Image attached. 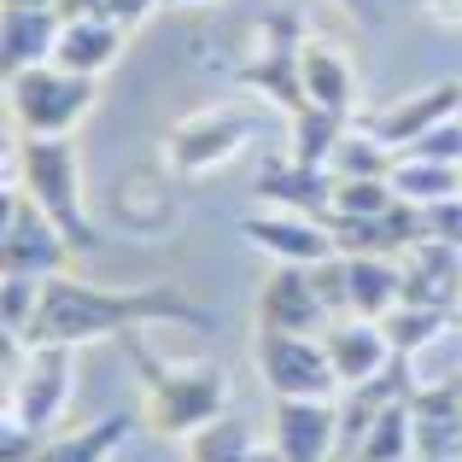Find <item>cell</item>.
I'll return each instance as SVG.
<instances>
[{
  "label": "cell",
  "mask_w": 462,
  "mask_h": 462,
  "mask_svg": "<svg viewBox=\"0 0 462 462\" xmlns=\"http://www.w3.org/2000/svg\"><path fill=\"white\" fill-rule=\"evenodd\" d=\"M129 328H211V310L188 305L176 287H100L77 275H47L42 310H35L23 351L30 346H88Z\"/></svg>",
  "instance_id": "cell-1"
},
{
  "label": "cell",
  "mask_w": 462,
  "mask_h": 462,
  "mask_svg": "<svg viewBox=\"0 0 462 462\" xmlns=\"http://www.w3.org/2000/svg\"><path fill=\"white\" fill-rule=\"evenodd\" d=\"M124 346H129L135 374H141V421H147L158 439H193L217 416H228V374L217 363L158 357L147 346V328H129Z\"/></svg>",
  "instance_id": "cell-2"
},
{
  "label": "cell",
  "mask_w": 462,
  "mask_h": 462,
  "mask_svg": "<svg viewBox=\"0 0 462 462\" xmlns=\"http://www.w3.org/2000/svg\"><path fill=\"white\" fill-rule=\"evenodd\" d=\"M6 164H12V176H18V188L42 205V217L70 240V252H77V258L100 252V228H94V217L82 211L77 141H70V135H23L18 147H12Z\"/></svg>",
  "instance_id": "cell-3"
},
{
  "label": "cell",
  "mask_w": 462,
  "mask_h": 462,
  "mask_svg": "<svg viewBox=\"0 0 462 462\" xmlns=\"http://www.w3.org/2000/svg\"><path fill=\"white\" fill-rule=\"evenodd\" d=\"M94 106V77L65 65H30L6 77V112L23 135H70Z\"/></svg>",
  "instance_id": "cell-4"
},
{
  "label": "cell",
  "mask_w": 462,
  "mask_h": 462,
  "mask_svg": "<svg viewBox=\"0 0 462 462\" xmlns=\"http://www.w3.org/2000/svg\"><path fill=\"white\" fill-rule=\"evenodd\" d=\"M252 363H258L263 386L275 398H334L346 393L328 363L322 334H258L252 339Z\"/></svg>",
  "instance_id": "cell-5"
},
{
  "label": "cell",
  "mask_w": 462,
  "mask_h": 462,
  "mask_svg": "<svg viewBox=\"0 0 462 462\" xmlns=\"http://www.w3.org/2000/svg\"><path fill=\"white\" fill-rule=\"evenodd\" d=\"M246 141H252L246 112H235V106L193 112V117H181V124L170 129V141H164V170H170V176H211V170L235 164Z\"/></svg>",
  "instance_id": "cell-6"
},
{
  "label": "cell",
  "mask_w": 462,
  "mask_h": 462,
  "mask_svg": "<svg viewBox=\"0 0 462 462\" xmlns=\"http://www.w3.org/2000/svg\"><path fill=\"white\" fill-rule=\"evenodd\" d=\"M65 258H70V240L59 235L53 223H47L42 205H35L30 193L18 188V181H6L0 270H6V275H35V282H47V275H65Z\"/></svg>",
  "instance_id": "cell-7"
},
{
  "label": "cell",
  "mask_w": 462,
  "mask_h": 462,
  "mask_svg": "<svg viewBox=\"0 0 462 462\" xmlns=\"http://www.w3.org/2000/svg\"><path fill=\"white\" fill-rule=\"evenodd\" d=\"M70 351L77 346H30L23 369L6 386V421L47 433L70 404Z\"/></svg>",
  "instance_id": "cell-8"
},
{
  "label": "cell",
  "mask_w": 462,
  "mask_h": 462,
  "mask_svg": "<svg viewBox=\"0 0 462 462\" xmlns=\"http://www.w3.org/2000/svg\"><path fill=\"white\" fill-rule=\"evenodd\" d=\"M328 328H334V310L310 263H275L270 282L258 287V334H328Z\"/></svg>",
  "instance_id": "cell-9"
},
{
  "label": "cell",
  "mask_w": 462,
  "mask_h": 462,
  "mask_svg": "<svg viewBox=\"0 0 462 462\" xmlns=\"http://www.w3.org/2000/svg\"><path fill=\"white\" fill-rule=\"evenodd\" d=\"M282 462H334L339 457V410L334 398H275V433Z\"/></svg>",
  "instance_id": "cell-10"
},
{
  "label": "cell",
  "mask_w": 462,
  "mask_h": 462,
  "mask_svg": "<svg viewBox=\"0 0 462 462\" xmlns=\"http://www.w3.org/2000/svg\"><path fill=\"white\" fill-rule=\"evenodd\" d=\"M398 275H404V305L462 316V246H451V240H416L398 258Z\"/></svg>",
  "instance_id": "cell-11"
},
{
  "label": "cell",
  "mask_w": 462,
  "mask_h": 462,
  "mask_svg": "<svg viewBox=\"0 0 462 462\" xmlns=\"http://www.w3.org/2000/svg\"><path fill=\"white\" fill-rule=\"evenodd\" d=\"M240 235L252 240L258 252H270L275 263H322V258H334V228L322 223V217H310V211H258V217H246L240 223Z\"/></svg>",
  "instance_id": "cell-12"
},
{
  "label": "cell",
  "mask_w": 462,
  "mask_h": 462,
  "mask_svg": "<svg viewBox=\"0 0 462 462\" xmlns=\"http://www.w3.org/2000/svg\"><path fill=\"white\" fill-rule=\"evenodd\" d=\"M299 47H305V35H299L293 18H275L270 23V47H263L258 59H246V70H240V82L246 88H258L263 100H275L287 117L305 112V77H299Z\"/></svg>",
  "instance_id": "cell-13"
},
{
  "label": "cell",
  "mask_w": 462,
  "mask_h": 462,
  "mask_svg": "<svg viewBox=\"0 0 462 462\" xmlns=\"http://www.w3.org/2000/svg\"><path fill=\"white\" fill-rule=\"evenodd\" d=\"M322 346H328V363H334V374H339L346 393L351 386H369L374 374L398 357L393 339H386V328L369 322V316H339V322L322 334Z\"/></svg>",
  "instance_id": "cell-14"
},
{
  "label": "cell",
  "mask_w": 462,
  "mask_h": 462,
  "mask_svg": "<svg viewBox=\"0 0 462 462\" xmlns=\"http://www.w3.org/2000/svg\"><path fill=\"white\" fill-rule=\"evenodd\" d=\"M451 117H462V82H433V88H421V94H410V100L386 106L381 117H369V129L386 141V147L404 152L410 141H421L428 129L451 124Z\"/></svg>",
  "instance_id": "cell-15"
},
{
  "label": "cell",
  "mask_w": 462,
  "mask_h": 462,
  "mask_svg": "<svg viewBox=\"0 0 462 462\" xmlns=\"http://www.w3.org/2000/svg\"><path fill=\"white\" fill-rule=\"evenodd\" d=\"M59 30H65V18H59L53 6H6L0 12V65H6V77H18V70L30 65H53L59 53Z\"/></svg>",
  "instance_id": "cell-16"
},
{
  "label": "cell",
  "mask_w": 462,
  "mask_h": 462,
  "mask_svg": "<svg viewBox=\"0 0 462 462\" xmlns=\"http://www.w3.org/2000/svg\"><path fill=\"white\" fill-rule=\"evenodd\" d=\"M299 77H305V100L322 106L334 117H351L357 112V70L346 65L334 42H305L299 47Z\"/></svg>",
  "instance_id": "cell-17"
},
{
  "label": "cell",
  "mask_w": 462,
  "mask_h": 462,
  "mask_svg": "<svg viewBox=\"0 0 462 462\" xmlns=\"http://www.w3.org/2000/svg\"><path fill=\"white\" fill-rule=\"evenodd\" d=\"M258 193L275 205H287V211H310L328 223V211H334V170L322 164H299V158H282V164H263L258 170Z\"/></svg>",
  "instance_id": "cell-18"
},
{
  "label": "cell",
  "mask_w": 462,
  "mask_h": 462,
  "mask_svg": "<svg viewBox=\"0 0 462 462\" xmlns=\"http://www.w3.org/2000/svg\"><path fill=\"white\" fill-rule=\"evenodd\" d=\"M124 23L117 18H70L65 30H59V53L53 65L77 70V77H100V70L117 65V53H124Z\"/></svg>",
  "instance_id": "cell-19"
},
{
  "label": "cell",
  "mask_w": 462,
  "mask_h": 462,
  "mask_svg": "<svg viewBox=\"0 0 462 462\" xmlns=\"http://www.w3.org/2000/svg\"><path fill=\"white\" fill-rule=\"evenodd\" d=\"M135 421L141 416H129V410H112V416L88 421V428H77V433H53L35 462H112L124 451V439L135 433Z\"/></svg>",
  "instance_id": "cell-20"
},
{
  "label": "cell",
  "mask_w": 462,
  "mask_h": 462,
  "mask_svg": "<svg viewBox=\"0 0 462 462\" xmlns=\"http://www.w3.org/2000/svg\"><path fill=\"white\" fill-rule=\"evenodd\" d=\"M346 282H351V316L386 322V316L404 305V275H398V258H346Z\"/></svg>",
  "instance_id": "cell-21"
},
{
  "label": "cell",
  "mask_w": 462,
  "mask_h": 462,
  "mask_svg": "<svg viewBox=\"0 0 462 462\" xmlns=\"http://www.w3.org/2000/svg\"><path fill=\"white\" fill-rule=\"evenodd\" d=\"M188 462H282V457H275V445L263 451L240 416H217L211 428H199L188 439Z\"/></svg>",
  "instance_id": "cell-22"
},
{
  "label": "cell",
  "mask_w": 462,
  "mask_h": 462,
  "mask_svg": "<svg viewBox=\"0 0 462 462\" xmlns=\"http://www.w3.org/2000/svg\"><path fill=\"white\" fill-rule=\"evenodd\" d=\"M393 193H398V199H410V205L457 199V193H462V164H433V158L398 152V164H393Z\"/></svg>",
  "instance_id": "cell-23"
},
{
  "label": "cell",
  "mask_w": 462,
  "mask_h": 462,
  "mask_svg": "<svg viewBox=\"0 0 462 462\" xmlns=\"http://www.w3.org/2000/svg\"><path fill=\"white\" fill-rule=\"evenodd\" d=\"M410 457H416V410H410V398H398L369 421L351 462H410Z\"/></svg>",
  "instance_id": "cell-24"
},
{
  "label": "cell",
  "mask_w": 462,
  "mask_h": 462,
  "mask_svg": "<svg viewBox=\"0 0 462 462\" xmlns=\"http://www.w3.org/2000/svg\"><path fill=\"white\" fill-rule=\"evenodd\" d=\"M393 164H398V147H386L369 124H351L346 135H339L334 158H328V170H334L339 181H351V176H393Z\"/></svg>",
  "instance_id": "cell-25"
},
{
  "label": "cell",
  "mask_w": 462,
  "mask_h": 462,
  "mask_svg": "<svg viewBox=\"0 0 462 462\" xmlns=\"http://www.w3.org/2000/svg\"><path fill=\"white\" fill-rule=\"evenodd\" d=\"M457 316L451 310H421V305H398L393 316H386V339H393V351H404V357H416V351H428L433 339L451 328Z\"/></svg>",
  "instance_id": "cell-26"
},
{
  "label": "cell",
  "mask_w": 462,
  "mask_h": 462,
  "mask_svg": "<svg viewBox=\"0 0 462 462\" xmlns=\"http://www.w3.org/2000/svg\"><path fill=\"white\" fill-rule=\"evenodd\" d=\"M393 205H398L393 176H351V181L334 176V211H328V223L334 217H386Z\"/></svg>",
  "instance_id": "cell-27"
},
{
  "label": "cell",
  "mask_w": 462,
  "mask_h": 462,
  "mask_svg": "<svg viewBox=\"0 0 462 462\" xmlns=\"http://www.w3.org/2000/svg\"><path fill=\"white\" fill-rule=\"evenodd\" d=\"M35 310H42V282H35V275H6V282H0V322H6V339L23 346Z\"/></svg>",
  "instance_id": "cell-28"
},
{
  "label": "cell",
  "mask_w": 462,
  "mask_h": 462,
  "mask_svg": "<svg viewBox=\"0 0 462 462\" xmlns=\"http://www.w3.org/2000/svg\"><path fill=\"white\" fill-rule=\"evenodd\" d=\"M404 152L433 158V164H462V117H451V124H439V129H428V135L410 141Z\"/></svg>",
  "instance_id": "cell-29"
},
{
  "label": "cell",
  "mask_w": 462,
  "mask_h": 462,
  "mask_svg": "<svg viewBox=\"0 0 462 462\" xmlns=\"http://www.w3.org/2000/svg\"><path fill=\"white\" fill-rule=\"evenodd\" d=\"M158 6H164V0H106V18H117L124 30H135V23H147Z\"/></svg>",
  "instance_id": "cell-30"
},
{
  "label": "cell",
  "mask_w": 462,
  "mask_h": 462,
  "mask_svg": "<svg viewBox=\"0 0 462 462\" xmlns=\"http://www.w3.org/2000/svg\"><path fill=\"white\" fill-rule=\"evenodd\" d=\"M53 12H59L65 23H70V18H106V0H59Z\"/></svg>",
  "instance_id": "cell-31"
},
{
  "label": "cell",
  "mask_w": 462,
  "mask_h": 462,
  "mask_svg": "<svg viewBox=\"0 0 462 462\" xmlns=\"http://www.w3.org/2000/svg\"><path fill=\"white\" fill-rule=\"evenodd\" d=\"M428 6L433 23H451V30H462V0H421Z\"/></svg>",
  "instance_id": "cell-32"
},
{
  "label": "cell",
  "mask_w": 462,
  "mask_h": 462,
  "mask_svg": "<svg viewBox=\"0 0 462 462\" xmlns=\"http://www.w3.org/2000/svg\"><path fill=\"white\" fill-rule=\"evenodd\" d=\"M6 6H30L35 12V6H59V0H6Z\"/></svg>",
  "instance_id": "cell-33"
},
{
  "label": "cell",
  "mask_w": 462,
  "mask_h": 462,
  "mask_svg": "<svg viewBox=\"0 0 462 462\" xmlns=\"http://www.w3.org/2000/svg\"><path fill=\"white\" fill-rule=\"evenodd\" d=\"M164 6H217V0H164Z\"/></svg>",
  "instance_id": "cell-34"
},
{
  "label": "cell",
  "mask_w": 462,
  "mask_h": 462,
  "mask_svg": "<svg viewBox=\"0 0 462 462\" xmlns=\"http://www.w3.org/2000/svg\"><path fill=\"white\" fill-rule=\"evenodd\" d=\"M451 393H457V398H462V374H457V381H451Z\"/></svg>",
  "instance_id": "cell-35"
},
{
  "label": "cell",
  "mask_w": 462,
  "mask_h": 462,
  "mask_svg": "<svg viewBox=\"0 0 462 462\" xmlns=\"http://www.w3.org/2000/svg\"><path fill=\"white\" fill-rule=\"evenodd\" d=\"M346 6H363V0H346Z\"/></svg>",
  "instance_id": "cell-36"
},
{
  "label": "cell",
  "mask_w": 462,
  "mask_h": 462,
  "mask_svg": "<svg viewBox=\"0 0 462 462\" xmlns=\"http://www.w3.org/2000/svg\"><path fill=\"white\" fill-rule=\"evenodd\" d=\"M410 462H421V457H410Z\"/></svg>",
  "instance_id": "cell-37"
}]
</instances>
